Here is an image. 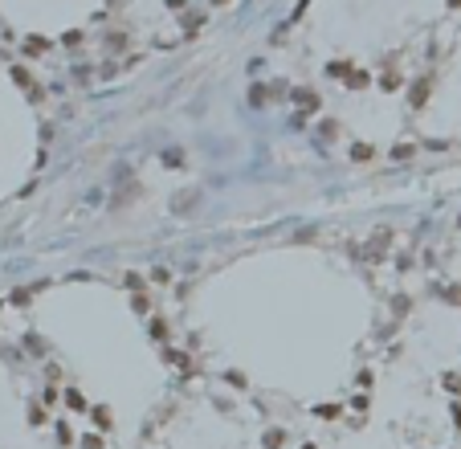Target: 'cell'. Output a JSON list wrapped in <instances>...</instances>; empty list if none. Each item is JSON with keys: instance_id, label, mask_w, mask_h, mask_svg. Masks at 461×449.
<instances>
[{"instance_id": "6da1fadb", "label": "cell", "mask_w": 461, "mask_h": 449, "mask_svg": "<svg viewBox=\"0 0 461 449\" xmlns=\"http://www.w3.org/2000/svg\"><path fill=\"white\" fill-rule=\"evenodd\" d=\"M408 98H412V107H420V102L429 98V78H420V82H412V90H408Z\"/></svg>"}, {"instance_id": "7a4b0ae2", "label": "cell", "mask_w": 461, "mask_h": 449, "mask_svg": "<svg viewBox=\"0 0 461 449\" xmlns=\"http://www.w3.org/2000/svg\"><path fill=\"white\" fill-rule=\"evenodd\" d=\"M45 49H49V41H45V37H29V41H25V54H29V57L45 54Z\"/></svg>"}, {"instance_id": "3957f363", "label": "cell", "mask_w": 461, "mask_h": 449, "mask_svg": "<svg viewBox=\"0 0 461 449\" xmlns=\"http://www.w3.org/2000/svg\"><path fill=\"white\" fill-rule=\"evenodd\" d=\"M294 98L302 102V111H314V107H318V98H314V90H294Z\"/></svg>"}, {"instance_id": "277c9868", "label": "cell", "mask_w": 461, "mask_h": 449, "mask_svg": "<svg viewBox=\"0 0 461 449\" xmlns=\"http://www.w3.org/2000/svg\"><path fill=\"white\" fill-rule=\"evenodd\" d=\"M196 200H200V192H184V196H180V200H175V209H180V213H184V209H192V204H196Z\"/></svg>"}, {"instance_id": "5b68a950", "label": "cell", "mask_w": 461, "mask_h": 449, "mask_svg": "<svg viewBox=\"0 0 461 449\" xmlns=\"http://www.w3.org/2000/svg\"><path fill=\"white\" fill-rule=\"evenodd\" d=\"M380 86H384V90H396V86H400V78H396V74H384V82H380Z\"/></svg>"}]
</instances>
